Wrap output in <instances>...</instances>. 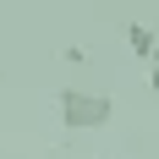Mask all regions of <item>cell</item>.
<instances>
[{
	"mask_svg": "<svg viewBox=\"0 0 159 159\" xmlns=\"http://www.w3.org/2000/svg\"><path fill=\"white\" fill-rule=\"evenodd\" d=\"M55 115H61L66 132H93V126H110L115 99H110V93H88V88H61Z\"/></svg>",
	"mask_w": 159,
	"mask_h": 159,
	"instance_id": "6da1fadb",
	"label": "cell"
},
{
	"mask_svg": "<svg viewBox=\"0 0 159 159\" xmlns=\"http://www.w3.org/2000/svg\"><path fill=\"white\" fill-rule=\"evenodd\" d=\"M126 44H132V55H143V61L154 66V55H159V39H154V28H148V22H126Z\"/></svg>",
	"mask_w": 159,
	"mask_h": 159,
	"instance_id": "7a4b0ae2",
	"label": "cell"
}]
</instances>
